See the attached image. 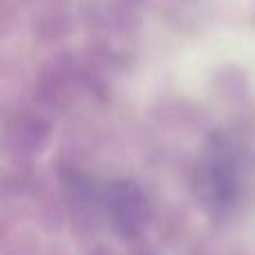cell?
Returning <instances> with one entry per match:
<instances>
[{"instance_id": "obj_2", "label": "cell", "mask_w": 255, "mask_h": 255, "mask_svg": "<svg viewBox=\"0 0 255 255\" xmlns=\"http://www.w3.org/2000/svg\"><path fill=\"white\" fill-rule=\"evenodd\" d=\"M90 197L94 199L112 231L121 238H136L148 226L152 215L145 190L130 179H112L90 186Z\"/></svg>"}, {"instance_id": "obj_1", "label": "cell", "mask_w": 255, "mask_h": 255, "mask_svg": "<svg viewBox=\"0 0 255 255\" xmlns=\"http://www.w3.org/2000/svg\"><path fill=\"white\" fill-rule=\"evenodd\" d=\"M244 154L231 134L217 130L204 141L193 172L195 197L213 217H226L242 197Z\"/></svg>"}]
</instances>
